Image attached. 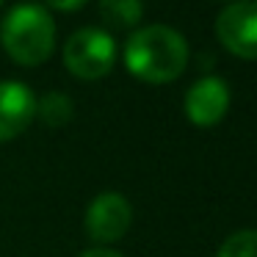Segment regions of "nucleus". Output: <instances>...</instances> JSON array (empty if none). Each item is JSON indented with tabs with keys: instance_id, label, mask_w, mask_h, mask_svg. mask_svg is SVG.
<instances>
[{
	"instance_id": "nucleus-11",
	"label": "nucleus",
	"mask_w": 257,
	"mask_h": 257,
	"mask_svg": "<svg viewBox=\"0 0 257 257\" xmlns=\"http://www.w3.org/2000/svg\"><path fill=\"white\" fill-rule=\"evenodd\" d=\"M53 9H58V12H78V9H83L89 0H47Z\"/></svg>"
},
{
	"instance_id": "nucleus-8",
	"label": "nucleus",
	"mask_w": 257,
	"mask_h": 257,
	"mask_svg": "<svg viewBox=\"0 0 257 257\" xmlns=\"http://www.w3.org/2000/svg\"><path fill=\"white\" fill-rule=\"evenodd\" d=\"M100 14L111 28H133L144 14V0H100Z\"/></svg>"
},
{
	"instance_id": "nucleus-6",
	"label": "nucleus",
	"mask_w": 257,
	"mask_h": 257,
	"mask_svg": "<svg viewBox=\"0 0 257 257\" xmlns=\"http://www.w3.org/2000/svg\"><path fill=\"white\" fill-rule=\"evenodd\" d=\"M227 108H229V86L224 80L213 78V75L199 78L185 94V113L199 127L216 124L227 113Z\"/></svg>"
},
{
	"instance_id": "nucleus-7",
	"label": "nucleus",
	"mask_w": 257,
	"mask_h": 257,
	"mask_svg": "<svg viewBox=\"0 0 257 257\" xmlns=\"http://www.w3.org/2000/svg\"><path fill=\"white\" fill-rule=\"evenodd\" d=\"M36 116V97L25 83L3 80L0 83V141L20 136Z\"/></svg>"
},
{
	"instance_id": "nucleus-12",
	"label": "nucleus",
	"mask_w": 257,
	"mask_h": 257,
	"mask_svg": "<svg viewBox=\"0 0 257 257\" xmlns=\"http://www.w3.org/2000/svg\"><path fill=\"white\" fill-rule=\"evenodd\" d=\"M80 257H122V254H119V251H111V249H89Z\"/></svg>"
},
{
	"instance_id": "nucleus-5",
	"label": "nucleus",
	"mask_w": 257,
	"mask_h": 257,
	"mask_svg": "<svg viewBox=\"0 0 257 257\" xmlns=\"http://www.w3.org/2000/svg\"><path fill=\"white\" fill-rule=\"evenodd\" d=\"M130 218L133 210L122 194H100L86 210V229L100 243H113L127 232Z\"/></svg>"
},
{
	"instance_id": "nucleus-4",
	"label": "nucleus",
	"mask_w": 257,
	"mask_h": 257,
	"mask_svg": "<svg viewBox=\"0 0 257 257\" xmlns=\"http://www.w3.org/2000/svg\"><path fill=\"white\" fill-rule=\"evenodd\" d=\"M221 45L238 58H257V0H238L216 20Z\"/></svg>"
},
{
	"instance_id": "nucleus-2",
	"label": "nucleus",
	"mask_w": 257,
	"mask_h": 257,
	"mask_svg": "<svg viewBox=\"0 0 257 257\" xmlns=\"http://www.w3.org/2000/svg\"><path fill=\"white\" fill-rule=\"evenodd\" d=\"M0 39L6 53L17 64L36 67L47 61L56 45V23L39 3H20L3 17Z\"/></svg>"
},
{
	"instance_id": "nucleus-10",
	"label": "nucleus",
	"mask_w": 257,
	"mask_h": 257,
	"mask_svg": "<svg viewBox=\"0 0 257 257\" xmlns=\"http://www.w3.org/2000/svg\"><path fill=\"white\" fill-rule=\"evenodd\" d=\"M218 257H257V229H240L229 235L218 249Z\"/></svg>"
},
{
	"instance_id": "nucleus-1",
	"label": "nucleus",
	"mask_w": 257,
	"mask_h": 257,
	"mask_svg": "<svg viewBox=\"0 0 257 257\" xmlns=\"http://www.w3.org/2000/svg\"><path fill=\"white\" fill-rule=\"evenodd\" d=\"M124 64L141 80L169 83L188 64V42L169 25H147L127 39Z\"/></svg>"
},
{
	"instance_id": "nucleus-3",
	"label": "nucleus",
	"mask_w": 257,
	"mask_h": 257,
	"mask_svg": "<svg viewBox=\"0 0 257 257\" xmlns=\"http://www.w3.org/2000/svg\"><path fill=\"white\" fill-rule=\"evenodd\" d=\"M116 61V42L108 31L80 28L64 45V64L72 75L83 80H94L111 72Z\"/></svg>"
},
{
	"instance_id": "nucleus-9",
	"label": "nucleus",
	"mask_w": 257,
	"mask_h": 257,
	"mask_svg": "<svg viewBox=\"0 0 257 257\" xmlns=\"http://www.w3.org/2000/svg\"><path fill=\"white\" fill-rule=\"evenodd\" d=\"M36 113H39L47 124L61 127V124H67L69 119H72L75 105L64 91H50V94H45L39 102H36Z\"/></svg>"
}]
</instances>
